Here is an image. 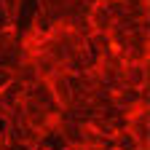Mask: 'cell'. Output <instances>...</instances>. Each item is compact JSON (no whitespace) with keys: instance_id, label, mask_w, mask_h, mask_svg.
Wrapping results in <instances>:
<instances>
[{"instance_id":"cell-1","label":"cell","mask_w":150,"mask_h":150,"mask_svg":"<svg viewBox=\"0 0 150 150\" xmlns=\"http://www.w3.org/2000/svg\"><path fill=\"white\" fill-rule=\"evenodd\" d=\"M86 19H88V24L94 27V32H110V27H112V16H110V11H107V6L105 3H91L88 6V13H86Z\"/></svg>"},{"instance_id":"cell-7","label":"cell","mask_w":150,"mask_h":150,"mask_svg":"<svg viewBox=\"0 0 150 150\" xmlns=\"http://www.w3.org/2000/svg\"><path fill=\"white\" fill-rule=\"evenodd\" d=\"M99 3H112V0H99Z\"/></svg>"},{"instance_id":"cell-3","label":"cell","mask_w":150,"mask_h":150,"mask_svg":"<svg viewBox=\"0 0 150 150\" xmlns=\"http://www.w3.org/2000/svg\"><path fill=\"white\" fill-rule=\"evenodd\" d=\"M32 24H35V30H38V32H43V35H46V32H51V30L56 27V24L51 22V16H48L46 11H40V8L35 11V22H32Z\"/></svg>"},{"instance_id":"cell-5","label":"cell","mask_w":150,"mask_h":150,"mask_svg":"<svg viewBox=\"0 0 150 150\" xmlns=\"http://www.w3.org/2000/svg\"><path fill=\"white\" fill-rule=\"evenodd\" d=\"M8 48V32H0V51Z\"/></svg>"},{"instance_id":"cell-6","label":"cell","mask_w":150,"mask_h":150,"mask_svg":"<svg viewBox=\"0 0 150 150\" xmlns=\"http://www.w3.org/2000/svg\"><path fill=\"white\" fill-rule=\"evenodd\" d=\"M56 91H59L62 97H67V86H64V83H59V86H56Z\"/></svg>"},{"instance_id":"cell-4","label":"cell","mask_w":150,"mask_h":150,"mask_svg":"<svg viewBox=\"0 0 150 150\" xmlns=\"http://www.w3.org/2000/svg\"><path fill=\"white\" fill-rule=\"evenodd\" d=\"M142 78H145V70H142L139 64H134V67L129 70V81L134 83V86H137V83H142Z\"/></svg>"},{"instance_id":"cell-2","label":"cell","mask_w":150,"mask_h":150,"mask_svg":"<svg viewBox=\"0 0 150 150\" xmlns=\"http://www.w3.org/2000/svg\"><path fill=\"white\" fill-rule=\"evenodd\" d=\"M86 43H88V48H91L94 54H99V51H105V48L110 46V35H105V32H91V35L86 38Z\"/></svg>"}]
</instances>
